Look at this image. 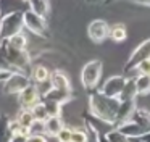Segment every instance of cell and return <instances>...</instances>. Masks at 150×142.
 I'll return each mask as SVG.
<instances>
[{"label":"cell","instance_id":"cell-1","mask_svg":"<svg viewBox=\"0 0 150 142\" xmlns=\"http://www.w3.org/2000/svg\"><path fill=\"white\" fill-rule=\"evenodd\" d=\"M121 100L118 97H108L102 94L100 90H92L89 95V110L94 118L105 124L115 126L116 124V116L120 110Z\"/></svg>","mask_w":150,"mask_h":142},{"label":"cell","instance_id":"cell-2","mask_svg":"<svg viewBox=\"0 0 150 142\" xmlns=\"http://www.w3.org/2000/svg\"><path fill=\"white\" fill-rule=\"evenodd\" d=\"M2 57L5 58L10 68L13 71H21V73H26L31 68V57L26 50H18V48H13L5 42L2 44Z\"/></svg>","mask_w":150,"mask_h":142},{"label":"cell","instance_id":"cell-3","mask_svg":"<svg viewBox=\"0 0 150 142\" xmlns=\"http://www.w3.org/2000/svg\"><path fill=\"white\" fill-rule=\"evenodd\" d=\"M21 28H23V11L15 10V11L7 13L0 19V39L5 40V39L18 34V32H21Z\"/></svg>","mask_w":150,"mask_h":142},{"label":"cell","instance_id":"cell-4","mask_svg":"<svg viewBox=\"0 0 150 142\" xmlns=\"http://www.w3.org/2000/svg\"><path fill=\"white\" fill-rule=\"evenodd\" d=\"M102 65L100 60H91L82 66L81 70V84L84 89L94 90L98 86V81L102 77Z\"/></svg>","mask_w":150,"mask_h":142},{"label":"cell","instance_id":"cell-5","mask_svg":"<svg viewBox=\"0 0 150 142\" xmlns=\"http://www.w3.org/2000/svg\"><path fill=\"white\" fill-rule=\"evenodd\" d=\"M31 84V77L26 73L21 71H13L7 79L4 81L2 86V94L4 95H18L23 89H26Z\"/></svg>","mask_w":150,"mask_h":142},{"label":"cell","instance_id":"cell-6","mask_svg":"<svg viewBox=\"0 0 150 142\" xmlns=\"http://www.w3.org/2000/svg\"><path fill=\"white\" fill-rule=\"evenodd\" d=\"M23 24L29 29L31 32L37 36H42V37H49V32H47V23L45 18L40 15H37L33 10H26L23 11Z\"/></svg>","mask_w":150,"mask_h":142},{"label":"cell","instance_id":"cell-7","mask_svg":"<svg viewBox=\"0 0 150 142\" xmlns=\"http://www.w3.org/2000/svg\"><path fill=\"white\" fill-rule=\"evenodd\" d=\"M147 58H150V39H145L142 44H139L134 48L131 57L127 58V61L124 63V71H126V73H131L132 70H136V66L140 61L147 60Z\"/></svg>","mask_w":150,"mask_h":142},{"label":"cell","instance_id":"cell-8","mask_svg":"<svg viewBox=\"0 0 150 142\" xmlns=\"http://www.w3.org/2000/svg\"><path fill=\"white\" fill-rule=\"evenodd\" d=\"M110 34V24L105 19H94L87 26V36L92 42L102 44Z\"/></svg>","mask_w":150,"mask_h":142},{"label":"cell","instance_id":"cell-9","mask_svg":"<svg viewBox=\"0 0 150 142\" xmlns=\"http://www.w3.org/2000/svg\"><path fill=\"white\" fill-rule=\"evenodd\" d=\"M126 76H121V74H116V76H111L102 84L100 92L105 94L108 97H120L121 92L124 89V84H126Z\"/></svg>","mask_w":150,"mask_h":142},{"label":"cell","instance_id":"cell-10","mask_svg":"<svg viewBox=\"0 0 150 142\" xmlns=\"http://www.w3.org/2000/svg\"><path fill=\"white\" fill-rule=\"evenodd\" d=\"M18 102H20L21 108H33L37 102H40V94L36 84L31 82L26 89H23L18 94Z\"/></svg>","mask_w":150,"mask_h":142},{"label":"cell","instance_id":"cell-11","mask_svg":"<svg viewBox=\"0 0 150 142\" xmlns=\"http://www.w3.org/2000/svg\"><path fill=\"white\" fill-rule=\"evenodd\" d=\"M63 126H65V123H63V119H62V116H60V115L49 116V118L42 123V131H44V134H45V136L57 137V134L62 131Z\"/></svg>","mask_w":150,"mask_h":142},{"label":"cell","instance_id":"cell-12","mask_svg":"<svg viewBox=\"0 0 150 142\" xmlns=\"http://www.w3.org/2000/svg\"><path fill=\"white\" fill-rule=\"evenodd\" d=\"M42 100H50V102H55V103H60V105H65L68 103L69 100L73 99V92L71 90H60V89H50L40 97Z\"/></svg>","mask_w":150,"mask_h":142},{"label":"cell","instance_id":"cell-13","mask_svg":"<svg viewBox=\"0 0 150 142\" xmlns=\"http://www.w3.org/2000/svg\"><path fill=\"white\" fill-rule=\"evenodd\" d=\"M116 129H120V131L129 139H136V137H139V136H142L144 132H145V129H144L142 126H139L136 121H132V119H127V121L118 124Z\"/></svg>","mask_w":150,"mask_h":142},{"label":"cell","instance_id":"cell-14","mask_svg":"<svg viewBox=\"0 0 150 142\" xmlns=\"http://www.w3.org/2000/svg\"><path fill=\"white\" fill-rule=\"evenodd\" d=\"M50 84L53 89H60V90H71V82L69 77L66 76L63 71L55 70L50 73Z\"/></svg>","mask_w":150,"mask_h":142},{"label":"cell","instance_id":"cell-15","mask_svg":"<svg viewBox=\"0 0 150 142\" xmlns=\"http://www.w3.org/2000/svg\"><path fill=\"white\" fill-rule=\"evenodd\" d=\"M134 110H136V100H121L120 110H118V116H116V124L115 126L127 121V119L131 118Z\"/></svg>","mask_w":150,"mask_h":142},{"label":"cell","instance_id":"cell-16","mask_svg":"<svg viewBox=\"0 0 150 142\" xmlns=\"http://www.w3.org/2000/svg\"><path fill=\"white\" fill-rule=\"evenodd\" d=\"M132 121H136L139 126H142L144 129L147 131H150V111L145 108H136L132 111V115H131V118Z\"/></svg>","mask_w":150,"mask_h":142},{"label":"cell","instance_id":"cell-17","mask_svg":"<svg viewBox=\"0 0 150 142\" xmlns=\"http://www.w3.org/2000/svg\"><path fill=\"white\" fill-rule=\"evenodd\" d=\"M31 81H34L36 84L45 82L50 79V70L44 65H36V66L31 68Z\"/></svg>","mask_w":150,"mask_h":142},{"label":"cell","instance_id":"cell-18","mask_svg":"<svg viewBox=\"0 0 150 142\" xmlns=\"http://www.w3.org/2000/svg\"><path fill=\"white\" fill-rule=\"evenodd\" d=\"M15 119H16L21 126H26V128H29V129H33L34 124H36V119H34V115H33V111H31V108H21Z\"/></svg>","mask_w":150,"mask_h":142},{"label":"cell","instance_id":"cell-19","mask_svg":"<svg viewBox=\"0 0 150 142\" xmlns=\"http://www.w3.org/2000/svg\"><path fill=\"white\" fill-rule=\"evenodd\" d=\"M137 89V95H147L150 94V74H139L134 77Z\"/></svg>","mask_w":150,"mask_h":142},{"label":"cell","instance_id":"cell-20","mask_svg":"<svg viewBox=\"0 0 150 142\" xmlns=\"http://www.w3.org/2000/svg\"><path fill=\"white\" fill-rule=\"evenodd\" d=\"M108 37H110L113 42H123V40H126V37H127L126 26H124L123 23H116V24L110 26V34H108Z\"/></svg>","mask_w":150,"mask_h":142},{"label":"cell","instance_id":"cell-21","mask_svg":"<svg viewBox=\"0 0 150 142\" xmlns=\"http://www.w3.org/2000/svg\"><path fill=\"white\" fill-rule=\"evenodd\" d=\"M10 121L11 118L8 115H0V142H10L11 131H10Z\"/></svg>","mask_w":150,"mask_h":142},{"label":"cell","instance_id":"cell-22","mask_svg":"<svg viewBox=\"0 0 150 142\" xmlns=\"http://www.w3.org/2000/svg\"><path fill=\"white\" fill-rule=\"evenodd\" d=\"M136 97H137V89H136L134 77H127L123 92H121V95L118 97V99L120 100H136Z\"/></svg>","mask_w":150,"mask_h":142},{"label":"cell","instance_id":"cell-23","mask_svg":"<svg viewBox=\"0 0 150 142\" xmlns=\"http://www.w3.org/2000/svg\"><path fill=\"white\" fill-rule=\"evenodd\" d=\"M29 3V8L33 11H36L37 15L44 16L45 18L50 11V5H49V0H28Z\"/></svg>","mask_w":150,"mask_h":142},{"label":"cell","instance_id":"cell-24","mask_svg":"<svg viewBox=\"0 0 150 142\" xmlns=\"http://www.w3.org/2000/svg\"><path fill=\"white\" fill-rule=\"evenodd\" d=\"M5 42H7L10 47L18 48V50H26V47H28V39L23 32H18V34L11 36V37L5 39Z\"/></svg>","mask_w":150,"mask_h":142},{"label":"cell","instance_id":"cell-25","mask_svg":"<svg viewBox=\"0 0 150 142\" xmlns=\"http://www.w3.org/2000/svg\"><path fill=\"white\" fill-rule=\"evenodd\" d=\"M31 111H33V115H34V119H36V123H44L47 118H49V111H47V108H45V103L40 100V102H37L36 105L31 108Z\"/></svg>","mask_w":150,"mask_h":142},{"label":"cell","instance_id":"cell-26","mask_svg":"<svg viewBox=\"0 0 150 142\" xmlns=\"http://www.w3.org/2000/svg\"><path fill=\"white\" fill-rule=\"evenodd\" d=\"M105 137H107L110 142H131V139L126 137V136L116 128L111 129V131H108V132H105Z\"/></svg>","mask_w":150,"mask_h":142},{"label":"cell","instance_id":"cell-27","mask_svg":"<svg viewBox=\"0 0 150 142\" xmlns=\"http://www.w3.org/2000/svg\"><path fill=\"white\" fill-rule=\"evenodd\" d=\"M87 139H89V131H87V129L73 128V131H71V142H87Z\"/></svg>","mask_w":150,"mask_h":142},{"label":"cell","instance_id":"cell-28","mask_svg":"<svg viewBox=\"0 0 150 142\" xmlns=\"http://www.w3.org/2000/svg\"><path fill=\"white\" fill-rule=\"evenodd\" d=\"M42 102L45 103V108H47V111H49L50 116H55V115H60V113H62V105H60V103L50 102V100H42Z\"/></svg>","mask_w":150,"mask_h":142},{"label":"cell","instance_id":"cell-29","mask_svg":"<svg viewBox=\"0 0 150 142\" xmlns=\"http://www.w3.org/2000/svg\"><path fill=\"white\" fill-rule=\"evenodd\" d=\"M71 131H73V128L63 126L62 131L57 134V141L58 142H71Z\"/></svg>","mask_w":150,"mask_h":142},{"label":"cell","instance_id":"cell-30","mask_svg":"<svg viewBox=\"0 0 150 142\" xmlns=\"http://www.w3.org/2000/svg\"><path fill=\"white\" fill-rule=\"evenodd\" d=\"M136 71L139 74H150V58L140 61V63L136 66Z\"/></svg>","mask_w":150,"mask_h":142},{"label":"cell","instance_id":"cell-31","mask_svg":"<svg viewBox=\"0 0 150 142\" xmlns=\"http://www.w3.org/2000/svg\"><path fill=\"white\" fill-rule=\"evenodd\" d=\"M26 142H49V139L44 132H31Z\"/></svg>","mask_w":150,"mask_h":142},{"label":"cell","instance_id":"cell-32","mask_svg":"<svg viewBox=\"0 0 150 142\" xmlns=\"http://www.w3.org/2000/svg\"><path fill=\"white\" fill-rule=\"evenodd\" d=\"M124 2H131V3H134V5L150 6V0H124Z\"/></svg>","mask_w":150,"mask_h":142},{"label":"cell","instance_id":"cell-33","mask_svg":"<svg viewBox=\"0 0 150 142\" xmlns=\"http://www.w3.org/2000/svg\"><path fill=\"white\" fill-rule=\"evenodd\" d=\"M28 137L26 136H11L10 142H26Z\"/></svg>","mask_w":150,"mask_h":142},{"label":"cell","instance_id":"cell-34","mask_svg":"<svg viewBox=\"0 0 150 142\" xmlns=\"http://www.w3.org/2000/svg\"><path fill=\"white\" fill-rule=\"evenodd\" d=\"M11 73H13V71H0V82H4V81L7 79Z\"/></svg>","mask_w":150,"mask_h":142},{"label":"cell","instance_id":"cell-35","mask_svg":"<svg viewBox=\"0 0 150 142\" xmlns=\"http://www.w3.org/2000/svg\"><path fill=\"white\" fill-rule=\"evenodd\" d=\"M87 3H91V5H95V3H100V2H103V0H86Z\"/></svg>","mask_w":150,"mask_h":142},{"label":"cell","instance_id":"cell-36","mask_svg":"<svg viewBox=\"0 0 150 142\" xmlns=\"http://www.w3.org/2000/svg\"><path fill=\"white\" fill-rule=\"evenodd\" d=\"M0 53H2V44H0Z\"/></svg>","mask_w":150,"mask_h":142},{"label":"cell","instance_id":"cell-37","mask_svg":"<svg viewBox=\"0 0 150 142\" xmlns=\"http://www.w3.org/2000/svg\"><path fill=\"white\" fill-rule=\"evenodd\" d=\"M108 2H111V0H105V3H108Z\"/></svg>","mask_w":150,"mask_h":142},{"label":"cell","instance_id":"cell-38","mask_svg":"<svg viewBox=\"0 0 150 142\" xmlns=\"http://www.w3.org/2000/svg\"><path fill=\"white\" fill-rule=\"evenodd\" d=\"M0 115H2V113H0Z\"/></svg>","mask_w":150,"mask_h":142}]
</instances>
